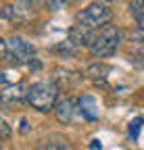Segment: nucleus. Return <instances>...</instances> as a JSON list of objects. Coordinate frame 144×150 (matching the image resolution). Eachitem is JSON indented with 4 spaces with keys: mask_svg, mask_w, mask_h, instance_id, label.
<instances>
[{
    "mask_svg": "<svg viewBox=\"0 0 144 150\" xmlns=\"http://www.w3.org/2000/svg\"><path fill=\"white\" fill-rule=\"evenodd\" d=\"M27 102L40 112H48L55 108L57 104V96H59V88L55 81H38L27 88L25 92Z\"/></svg>",
    "mask_w": 144,
    "mask_h": 150,
    "instance_id": "f257e3e1",
    "label": "nucleus"
},
{
    "mask_svg": "<svg viewBox=\"0 0 144 150\" xmlns=\"http://www.w3.org/2000/svg\"><path fill=\"white\" fill-rule=\"evenodd\" d=\"M121 42V33L115 25H109V27H104L96 38H94V42L92 46H90V50H92V54L96 56V59H104V56H111L117 46Z\"/></svg>",
    "mask_w": 144,
    "mask_h": 150,
    "instance_id": "f03ea898",
    "label": "nucleus"
},
{
    "mask_svg": "<svg viewBox=\"0 0 144 150\" xmlns=\"http://www.w3.org/2000/svg\"><path fill=\"white\" fill-rule=\"evenodd\" d=\"M111 19H113V8L109 4H104V2H94V4H90V6H86L84 11L77 13L79 25H84L88 29L104 25V23H109Z\"/></svg>",
    "mask_w": 144,
    "mask_h": 150,
    "instance_id": "7ed1b4c3",
    "label": "nucleus"
},
{
    "mask_svg": "<svg viewBox=\"0 0 144 150\" xmlns=\"http://www.w3.org/2000/svg\"><path fill=\"white\" fill-rule=\"evenodd\" d=\"M6 50L15 63H31L33 56H35V46L31 42L23 40V38H19V35H13L6 42Z\"/></svg>",
    "mask_w": 144,
    "mask_h": 150,
    "instance_id": "20e7f679",
    "label": "nucleus"
},
{
    "mask_svg": "<svg viewBox=\"0 0 144 150\" xmlns=\"http://www.w3.org/2000/svg\"><path fill=\"white\" fill-rule=\"evenodd\" d=\"M27 6L29 4H23V2L9 4V6L2 8V17H6L11 23H25L29 17H33V11H29Z\"/></svg>",
    "mask_w": 144,
    "mask_h": 150,
    "instance_id": "39448f33",
    "label": "nucleus"
},
{
    "mask_svg": "<svg viewBox=\"0 0 144 150\" xmlns=\"http://www.w3.org/2000/svg\"><path fill=\"white\" fill-rule=\"evenodd\" d=\"M77 112H82V117L88 121H98V117H100L98 102L92 96H82L77 100Z\"/></svg>",
    "mask_w": 144,
    "mask_h": 150,
    "instance_id": "423d86ee",
    "label": "nucleus"
},
{
    "mask_svg": "<svg viewBox=\"0 0 144 150\" xmlns=\"http://www.w3.org/2000/svg\"><path fill=\"white\" fill-rule=\"evenodd\" d=\"M73 48H77V46H92V42H94V38L90 35V29L88 27H84V25H73L69 29V40H67Z\"/></svg>",
    "mask_w": 144,
    "mask_h": 150,
    "instance_id": "0eeeda50",
    "label": "nucleus"
},
{
    "mask_svg": "<svg viewBox=\"0 0 144 150\" xmlns=\"http://www.w3.org/2000/svg\"><path fill=\"white\" fill-rule=\"evenodd\" d=\"M23 96H25L23 86H19V83L9 86V88H4L0 92V104L2 106H15V104H19L23 100Z\"/></svg>",
    "mask_w": 144,
    "mask_h": 150,
    "instance_id": "6e6552de",
    "label": "nucleus"
},
{
    "mask_svg": "<svg viewBox=\"0 0 144 150\" xmlns=\"http://www.w3.org/2000/svg\"><path fill=\"white\" fill-rule=\"evenodd\" d=\"M75 106H77V102H75V100H71V98L61 100V102L57 104V108H55L57 119H59L61 123H71V121H73V117H75V112H77Z\"/></svg>",
    "mask_w": 144,
    "mask_h": 150,
    "instance_id": "1a4fd4ad",
    "label": "nucleus"
},
{
    "mask_svg": "<svg viewBox=\"0 0 144 150\" xmlns=\"http://www.w3.org/2000/svg\"><path fill=\"white\" fill-rule=\"evenodd\" d=\"M35 150H71L69 142L61 136H50V138H44L38 142Z\"/></svg>",
    "mask_w": 144,
    "mask_h": 150,
    "instance_id": "9d476101",
    "label": "nucleus"
},
{
    "mask_svg": "<svg viewBox=\"0 0 144 150\" xmlns=\"http://www.w3.org/2000/svg\"><path fill=\"white\" fill-rule=\"evenodd\" d=\"M109 71H111V67H106V65H92V67L86 69V75L88 77H94V79H102V77H106Z\"/></svg>",
    "mask_w": 144,
    "mask_h": 150,
    "instance_id": "9b49d317",
    "label": "nucleus"
},
{
    "mask_svg": "<svg viewBox=\"0 0 144 150\" xmlns=\"http://www.w3.org/2000/svg\"><path fill=\"white\" fill-rule=\"evenodd\" d=\"M130 13L134 15V19L138 23L144 21V0H138V2H132L130 4Z\"/></svg>",
    "mask_w": 144,
    "mask_h": 150,
    "instance_id": "f8f14e48",
    "label": "nucleus"
},
{
    "mask_svg": "<svg viewBox=\"0 0 144 150\" xmlns=\"http://www.w3.org/2000/svg\"><path fill=\"white\" fill-rule=\"evenodd\" d=\"M9 136H11V125L0 117V140H6Z\"/></svg>",
    "mask_w": 144,
    "mask_h": 150,
    "instance_id": "ddd939ff",
    "label": "nucleus"
},
{
    "mask_svg": "<svg viewBox=\"0 0 144 150\" xmlns=\"http://www.w3.org/2000/svg\"><path fill=\"white\" fill-rule=\"evenodd\" d=\"M140 125H142V119H134L130 123V136L134 140H138V131H140Z\"/></svg>",
    "mask_w": 144,
    "mask_h": 150,
    "instance_id": "4468645a",
    "label": "nucleus"
},
{
    "mask_svg": "<svg viewBox=\"0 0 144 150\" xmlns=\"http://www.w3.org/2000/svg\"><path fill=\"white\" fill-rule=\"evenodd\" d=\"M132 40L138 42V44H144V25H140L138 29L132 31Z\"/></svg>",
    "mask_w": 144,
    "mask_h": 150,
    "instance_id": "2eb2a0df",
    "label": "nucleus"
},
{
    "mask_svg": "<svg viewBox=\"0 0 144 150\" xmlns=\"http://www.w3.org/2000/svg\"><path fill=\"white\" fill-rule=\"evenodd\" d=\"M6 54H9V50H6V42L0 38V61H4L6 59Z\"/></svg>",
    "mask_w": 144,
    "mask_h": 150,
    "instance_id": "dca6fc26",
    "label": "nucleus"
},
{
    "mask_svg": "<svg viewBox=\"0 0 144 150\" xmlns=\"http://www.w3.org/2000/svg\"><path fill=\"white\" fill-rule=\"evenodd\" d=\"M102 148V144L98 142V140H92V144H90V150H100Z\"/></svg>",
    "mask_w": 144,
    "mask_h": 150,
    "instance_id": "f3484780",
    "label": "nucleus"
},
{
    "mask_svg": "<svg viewBox=\"0 0 144 150\" xmlns=\"http://www.w3.org/2000/svg\"><path fill=\"white\" fill-rule=\"evenodd\" d=\"M48 6L50 8H61V6H67L65 2H48Z\"/></svg>",
    "mask_w": 144,
    "mask_h": 150,
    "instance_id": "a211bd4d",
    "label": "nucleus"
},
{
    "mask_svg": "<svg viewBox=\"0 0 144 150\" xmlns=\"http://www.w3.org/2000/svg\"><path fill=\"white\" fill-rule=\"evenodd\" d=\"M0 81H2V75H0Z\"/></svg>",
    "mask_w": 144,
    "mask_h": 150,
    "instance_id": "6ab92c4d",
    "label": "nucleus"
},
{
    "mask_svg": "<svg viewBox=\"0 0 144 150\" xmlns=\"http://www.w3.org/2000/svg\"><path fill=\"white\" fill-rule=\"evenodd\" d=\"M0 150H2V148H0Z\"/></svg>",
    "mask_w": 144,
    "mask_h": 150,
    "instance_id": "aec40b11",
    "label": "nucleus"
}]
</instances>
